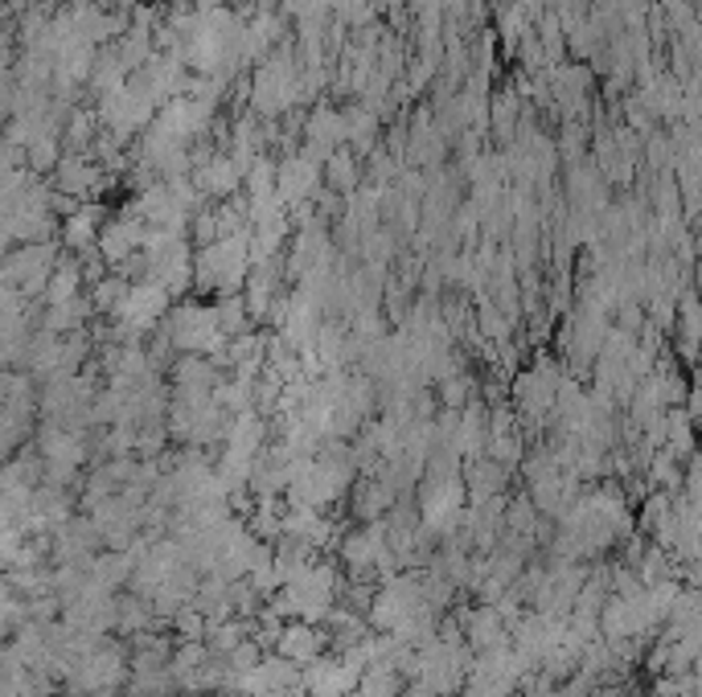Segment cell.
Wrapping results in <instances>:
<instances>
[{"label": "cell", "instance_id": "cell-1", "mask_svg": "<svg viewBox=\"0 0 702 697\" xmlns=\"http://www.w3.org/2000/svg\"><path fill=\"white\" fill-rule=\"evenodd\" d=\"M226 333H222L219 308H181L169 316V341L186 353H205L210 345H219Z\"/></svg>", "mask_w": 702, "mask_h": 697}]
</instances>
